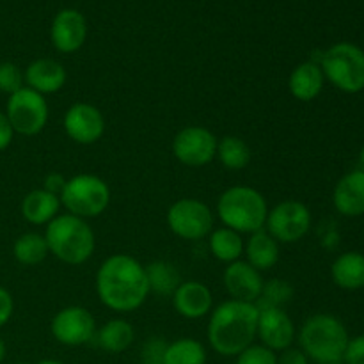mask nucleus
<instances>
[{"mask_svg":"<svg viewBox=\"0 0 364 364\" xmlns=\"http://www.w3.org/2000/svg\"><path fill=\"white\" fill-rule=\"evenodd\" d=\"M95 290L100 302L114 313H132L149 297L146 267L130 255L109 256L96 270Z\"/></svg>","mask_w":364,"mask_h":364,"instance_id":"f257e3e1","label":"nucleus"},{"mask_svg":"<svg viewBox=\"0 0 364 364\" xmlns=\"http://www.w3.org/2000/svg\"><path fill=\"white\" fill-rule=\"evenodd\" d=\"M258 327V306L240 301H224L212 309L206 336L213 352L224 358H237L255 343Z\"/></svg>","mask_w":364,"mask_h":364,"instance_id":"f03ea898","label":"nucleus"},{"mask_svg":"<svg viewBox=\"0 0 364 364\" xmlns=\"http://www.w3.org/2000/svg\"><path fill=\"white\" fill-rule=\"evenodd\" d=\"M46 244L50 255L66 265H84L92 258L96 249V235L91 224L71 213H59L46 224Z\"/></svg>","mask_w":364,"mask_h":364,"instance_id":"7ed1b4c3","label":"nucleus"},{"mask_svg":"<svg viewBox=\"0 0 364 364\" xmlns=\"http://www.w3.org/2000/svg\"><path fill=\"white\" fill-rule=\"evenodd\" d=\"M269 205L265 196L247 185L226 188L217 199L215 212L223 226L240 235H252L265 230Z\"/></svg>","mask_w":364,"mask_h":364,"instance_id":"20e7f679","label":"nucleus"},{"mask_svg":"<svg viewBox=\"0 0 364 364\" xmlns=\"http://www.w3.org/2000/svg\"><path fill=\"white\" fill-rule=\"evenodd\" d=\"M299 348L308 355L309 361L318 364H338L343 361L348 345L347 327L336 316L318 313L302 323L297 334Z\"/></svg>","mask_w":364,"mask_h":364,"instance_id":"39448f33","label":"nucleus"},{"mask_svg":"<svg viewBox=\"0 0 364 364\" xmlns=\"http://www.w3.org/2000/svg\"><path fill=\"white\" fill-rule=\"evenodd\" d=\"M320 68L340 91L355 95L364 89V50L354 43H336L322 53Z\"/></svg>","mask_w":364,"mask_h":364,"instance_id":"423d86ee","label":"nucleus"},{"mask_svg":"<svg viewBox=\"0 0 364 364\" xmlns=\"http://www.w3.org/2000/svg\"><path fill=\"white\" fill-rule=\"evenodd\" d=\"M60 205L68 213L80 219L100 217L110 205V187L103 178L96 174L82 173L66 180L60 192Z\"/></svg>","mask_w":364,"mask_h":364,"instance_id":"0eeeda50","label":"nucleus"},{"mask_svg":"<svg viewBox=\"0 0 364 364\" xmlns=\"http://www.w3.org/2000/svg\"><path fill=\"white\" fill-rule=\"evenodd\" d=\"M167 228L171 233L187 242H198L213 231L212 208L194 198H181L169 206L166 213Z\"/></svg>","mask_w":364,"mask_h":364,"instance_id":"6e6552de","label":"nucleus"},{"mask_svg":"<svg viewBox=\"0 0 364 364\" xmlns=\"http://www.w3.org/2000/svg\"><path fill=\"white\" fill-rule=\"evenodd\" d=\"M6 116L13 127L14 134L34 137L45 130L48 123V103L39 92L28 87H21L7 98Z\"/></svg>","mask_w":364,"mask_h":364,"instance_id":"1a4fd4ad","label":"nucleus"},{"mask_svg":"<svg viewBox=\"0 0 364 364\" xmlns=\"http://www.w3.org/2000/svg\"><path fill=\"white\" fill-rule=\"evenodd\" d=\"M313 217L308 206L295 199L277 203L269 210L265 231L277 244H295L301 242L311 230Z\"/></svg>","mask_w":364,"mask_h":364,"instance_id":"9d476101","label":"nucleus"},{"mask_svg":"<svg viewBox=\"0 0 364 364\" xmlns=\"http://www.w3.org/2000/svg\"><path fill=\"white\" fill-rule=\"evenodd\" d=\"M217 142L219 139L208 128L191 124L174 135L173 155L178 162L187 167L208 166L215 160Z\"/></svg>","mask_w":364,"mask_h":364,"instance_id":"9b49d317","label":"nucleus"},{"mask_svg":"<svg viewBox=\"0 0 364 364\" xmlns=\"http://www.w3.org/2000/svg\"><path fill=\"white\" fill-rule=\"evenodd\" d=\"M50 333L64 347H82L95 340L96 320L87 308L66 306L52 318Z\"/></svg>","mask_w":364,"mask_h":364,"instance_id":"f8f14e48","label":"nucleus"},{"mask_svg":"<svg viewBox=\"0 0 364 364\" xmlns=\"http://www.w3.org/2000/svg\"><path fill=\"white\" fill-rule=\"evenodd\" d=\"M295 336H297V331H295L294 320L283 308L258 306L256 338L259 340V343L279 354V352L294 347Z\"/></svg>","mask_w":364,"mask_h":364,"instance_id":"ddd939ff","label":"nucleus"},{"mask_svg":"<svg viewBox=\"0 0 364 364\" xmlns=\"http://www.w3.org/2000/svg\"><path fill=\"white\" fill-rule=\"evenodd\" d=\"M63 127L71 141L82 146H91L105 134V117L92 103L78 102L64 112Z\"/></svg>","mask_w":364,"mask_h":364,"instance_id":"4468645a","label":"nucleus"},{"mask_svg":"<svg viewBox=\"0 0 364 364\" xmlns=\"http://www.w3.org/2000/svg\"><path fill=\"white\" fill-rule=\"evenodd\" d=\"M87 39V20L78 9H60L50 25V41L60 53H75Z\"/></svg>","mask_w":364,"mask_h":364,"instance_id":"2eb2a0df","label":"nucleus"},{"mask_svg":"<svg viewBox=\"0 0 364 364\" xmlns=\"http://www.w3.org/2000/svg\"><path fill=\"white\" fill-rule=\"evenodd\" d=\"M223 283L228 295L233 301L256 304L262 297L265 279H263L262 272L249 265L245 259H238L224 269Z\"/></svg>","mask_w":364,"mask_h":364,"instance_id":"dca6fc26","label":"nucleus"},{"mask_svg":"<svg viewBox=\"0 0 364 364\" xmlns=\"http://www.w3.org/2000/svg\"><path fill=\"white\" fill-rule=\"evenodd\" d=\"M171 299L174 311L188 320L205 318L213 309L212 290L199 281H181Z\"/></svg>","mask_w":364,"mask_h":364,"instance_id":"f3484780","label":"nucleus"},{"mask_svg":"<svg viewBox=\"0 0 364 364\" xmlns=\"http://www.w3.org/2000/svg\"><path fill=\"white\" fill-rule=\"evenodd\" d=\"M25 87L39 92V95H53L66 85L68 71L59 60L41 57L25 68L23 71Z\"/></svg>","mask_w":364,"mask_h":364,"instance_id":"a211bd4d","label":"nucleus"},{"mask_svg":"<svg viewBox=\"0 0 364 364\" xmlns=\"http://www.w3.org/2000/svg\"><path fill=\"white\" fill-rule=\"evenodd\" d=\"M333 205L345 217L364 215V171L347 173L336 183L333 192Z\"/></svg>","mask_w":364,"mask_h":364,"instance_id":"6ab92c4d","label":"nucleus"},{"mask_svg":"<svg viewBox=\"0 0 364 364\" xmlns=\"http://www.w3.org/2000/svg\"><path fill=\"white\" fill-rule=\"evenodd\" d=\"M60 206L63 205H60L59 196L45 188H36L21 199L20 212L21 217L32 226H46L59 215Z\"/></svg>","mask_w":364,"mask_h":364,"instance_id":"aec40b11","label":"nucleus"},{"mask_svg":"<svg viewBox=\"0 0 364 364\" xmlns=\"http://www.w3.org/2000/svg\"><path fill=\"white\" fill-rule=\"evenodd\" d=\"M323 82H326V77L320 64L308 60L291 70L288 77V91L295 100L308 103L318 98L323 89Z\"/></svg>","mask_w":364,"mask_h":364,"instance_id":"412c9836","label":"nucleus"},{"mask_svg":"<svg viewBox=\"0 0 364 364\" xmlns=\"http://www.w3.org/2000/svg\"><path fill=\"white\" fill-rule=\"evenodd\" d=\"M245 262L259 272L274 269L281 258V245L265 230L249 235L244 240Z\"/></svg>","mask_w":364,"mask_h":364,"instance_id":"4be33fe9","label":"nucleus"},{"mask_svg":"<svg viewBox=\"0 0 364 364\" xmlns=\"http://www.w3.org/2000/svg\"><path fill=\"white\" fill-rule=\"evenodd\" d=\"M135 340V331L132 323L124 318H112L96 329L95 341L103 352L121 354L128 350Z\"/></svg>","mask_w":364,"mask_h":364,"instance_id":"5701e85b","label":"nucleus"},{"mask_svg":"<svg viewBox=\"0 0 364 364\" xmlns=\"http://www.w3.org/2000/svg\"><path fill=\"white\" fill-rule=\"evenodd\" d=\"M331 277L334 284L343 290H361L364 288V255L348 251L338 256L331 267Z\"/></svg>","mask_w":364,"mask_h":364,"instance_id":"b1692460","label":"nucleus"},{"mask_svg":"<svg viewBox=\"0 0 364 364\" xmlns=\"http://www.w3.org/2000/svg\"><path fill=\"white\" fill-rule=\"evenodd\" d=\"M208 238L210 252H212L213 258L219 259V262L230 265V263L238 262V259L244 256V238H242V235L237 233V231L223 226L213 230L212 233L208 235Z\"/></svg>","mask_w":364,"mask_h":364,"instance_id":"393cba45","label":"nucleus"},{"mask_svg":"<svg viewBox=\"0 0 364 364\" xmlns=\"http://www.w3.org/2000/svg\"><path fill=\"white\" fill-rule=\"evenodd\" d=\"M220 166L228 171H244L251 164L252 151L244 139L237 135H226L217 142V155Z\"/></svg>","mask_w":364,"mask_h":364,"instance_id":"a878e982","label":"nucleus"},{"mask_svg":"<svg viewBox=\"0 0 364 364\" xmlns=\"http://www.w3.org/2000/svg\"><path fill=\"white\" fill-rule=\"evenodd\" d=\"M50 255L48 244H46L45 235L36 233V231H27L20 235L13 244V256L20 265L34 267L39 265Z\"/></svg>","mask_w":364,"mask_h":364,"instance_id":"bb28decb","label":"nucleus"},{"mask_svg":"<svg viewBox=\"0 0 364 364\" xmlns=\"http://www.w3.org/2000/svg\"><path fill=\"white\" fill-rule=\"evenodd\" d=\"M146 267L149 291L160 297H173L176 288L181 284V276L176 267L169 262H153Z\"/></svg>","mask_w":364,"mask_h":364,"instance_id":"cd10ccee","label":"nucleus"},{"mask_svg":"<svg viewBox=\"0 0 364 364\" xmlns=\"http://www.w3.org/2000/svg\"><path fill=\"white\" fill-rule=\"evenodd\" d=\"M206 348L194 338H178L167 343L164 364H206Z\"/></svg>","mask_w":364,"mask_h":364,"instance_id":"c85d7f7f","label":"nucleus"},{"mask_svg":"<svg viewBox=\"0 0 364 364\" xmlns=\"http://www.w3.org/2000/svg\"><path fill=\"white\" fill-rule=\"evenodd\" d=\"M294 297V287L288 281L274 277V279L265 281L263 284V291L259 301L256 302L258 306H276V308H283L284 304L291 301Z\"/></svg>","mask_w":364,"mask_h":364,"instance_id":"c756f323","label":"nucleus"},{"mask_svg":"<svg viewBox=\"0 0 364 364\" xmlns=\"http://www.w3.org/2000/svg\"><path fill=\"white\" fill-rule=\"evenodd\" d=\"M25 87L23 71L14 63H0V92L11 96Z\"/></svg>","mask_w":364,"mask_h":364,"instance_id":"7c9ffc66","label":"nucleus"},{"mask_svg":"<svg viewBox=\"0 0 364 364\" xmlns=\"http://www.w3.org/2000/svg\"><path fill=\"white\" fill-rule=\"evenodd\" d=\"M235 364H277V354L265 345L252 343L237 355Z\"/></svg>","mask_w":364,"mask_h":364,"instance_id":"2f4dec72","label":"nucleus"},{"mask_svg":"<svg viewBox=\"0 0 364 364\" xmlns=\"http://www.w3.org/2000/svg\"><path fill=\"white\" fill-rule=\"evenodd\" d=\"M167 341L164 338H149L141 350L142 364H164V355H166Z\"/></svg>","mask_w":364,"mask_h":364,"instance_id":"473e14b6","label":"nucleus"},{"mask_svg":"<svg viewBox=\"0 0 364 364\" xmlns=\"http://www.w3.org/2000/svg\"><path fill=\"white\" fill-rule=\"evenodd\" d=\"M343 361L345 364H364V334L348 340Z\"/></svg>","mask_w":364,"mask_h":364,"instance_id":"72a5a7b5","label":"nucleus"},{"mask_svg":"<svg viewBox=\"0 0 364 364\" xmlns=\"http://www.w3.org/2000/svg\"><path fill=\"white\" fill-rule=\"evenodd\" d=\"M14 313V299L7 288L0 287V329L7 326Z\"/></svg>","mask_w":364,"mask_h":364,"instance_id":"f704fd0d","label":"nucleus"},{"mask_svg":"<svg viewBox=\"0 0 364 364\" xmlns=\"http://www.w3.org/2000/svg\"><path fill=\"white\" fill-rule=\"evenodd\" d=\"M277 364H309V359L301 348L290 347L277 354Z\"/></svg>","mask_w":364,"mask_h":364,"instance_id":"c9c22d12","label":"nucleus"},{"mask_svg":"<svg viewBox=\"0 0 364 364\" xmlns=\"http://www.w3.org/2000/svg\"><path fill=\"white\" fill-rule=\"evenodd\" d=\"M14 139V130L7 119L6 112H0V151L7 149Z\"/></svg>","mask_w":364,"mask_h":364,"instance_id":"e433bc0d","label":"nucleus"},{"mask_svg":"<svg viewBox=\"0 0 364 364\" xmlns=\"http://www.w3.org/2000/svg\"><path fill=\"white\" fill-rule=\"evenodd\" d=\"M64 185H66V178H64L60 173L46 174L45 181H43V188L48 192H52V194H55V196H60Z\"/></svg>","mask_w":364,"mask_h":364,"instance_id":"4c0bfd02","label":"nucleus"},{"mask_svg":"<svg viewBox=\"0 0 364 364\" xmlns=\"http://www.w3.org/2000/svg\"><path fill=\"white\" fill-rule=\"evenodd\" d=\"M6 359V343H4L2 336H0V363Z\"/></svg>","mask_w":364,"mask_h":364,"instance_id":"58836bf2","label":"nucleus"},{"mask_svg":"<svg viewBox=\"0 0 364 364\" xmlns=\"http://www.w3.org/2000/svg\"><path fill=\"white\" fill-rule=\"evenodd\" d=\"M38 364H66V363L57 361V359H43V361H39Z\"/></svg>","mask_w":364,"mask_h":364,"instance_id":"ea45409f","label":"nucleus"},{"mask_svg":"<svg viewBox=\"0 0 364 364\" xmlns=\"http://www.w3.org/2000/svg\"><path fill=\"white\" fill-rule=\"evenodd\" d=\"M359 160H361V166H363V171H364V146L361 148V153H359Z\"/></svg>","mask_w":364,"mask_h":364,"instance_id":"a19ab883","label":"nucleus"},{"mask_svg":"<svg viewBox=\"0 0 364 364\" xmlns=\"http://www.w3.org/2000/svg\"><path fill=\"white\" fill-rule=\"evenodd\" d=\"M18 364H28V363H18Z\"/></svg>","mask_w":364,"mask_h":364,"instance_id":"79ce46f5","label":"nucleus"}]
</instances>
